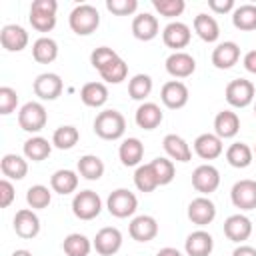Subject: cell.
Wrapping results in <instances>:
<instances>
[{
    "label": "cell",
    "mask_w": 256,
    "mask_h": 256,
    "mask_svg": "<svg viewBox=\"0 0 256 256\" xmlns=\"http://www.w3.org/2000/svg\"><path fill=\"white\" fill-rule=\"evenodd\" d=\"M126 120L118 110H104L94 120V132L104 140H116L124 134Z\"/></svg>",
    "instance_id": "cell-1"
},
{
    "label": "cell",
    "mask_w": 256,
    "mask_h": 256,
    "mask_svg": "<svg viewBox=\"0 0 256 256\" xmlns=\"http://www.w3.org/2000/svg\"><path fill=\"white\" fill-rule=\"evenodd\" d=\"M254 112H256V106H254Z\"/></svg>",
    "instance_id": "cell-56"
},
{
    "label": "cell",
    "mask_w": 256,
    "mask_h": 256,
    "mask_svg": "<svg viewBox=\"0 0 256 256\" xmlns=\"http://www.w3.org/2000/svg\"><path fill=\"white\" fill-rule=\"evenodd\" d=\"M136 206H138L136 196L126 188H118L108 196V210L116 218H126L130 214H134Z\"/></svg>",
    "instance_id": "cell-5"
},
{
    "label": "cell",
    "mask_w": 256,
    "mask_h": 256,
    "mask_svg": "<svg viewBox=\"0 0 256 256\" xmlns=\"http://www.w3.org/2000/svg\"><path fill=\"white\" fill-rule=\"evenodd\" d=\"M18 124L26 132H38L46 124V110L38 102H28L18 112Z\"/></svg>",
    "instance_id": "cell-4"
},
{
    "label": "cell",
    "mask_w": 256,
    "mask_h": 256,
    "mask_svg": "<svg viewBox=\"0 0 256 256\" xmlns=\"http://www.w3.org/2000/svg\"><path fill=\"white\" fill-rule=\"evenodd\" d=\"M226 158L234 168H246L252 162V150L248 144L244 142H234L228 150H226Z\"/></svg>",
    "instance_id": "cell-33"
},
{
    "label": "cell",
    "mask_w": 256,
    "mask_h": 256,
    "mask_svg": "<svg viewBox=\"0 0 256 256\" xmlns=\"http://www.w3.org/2000/svg\"><path fill=\"white\" fill-rule=\"evenodd\" d=\"M100 24V14L92 4H80L70 14V28L76 34H92Z\"/></svg>",
    "instance_id": "cell-2"
},
{
    "label": "cell",
    "mask_w": 256,
    "mask_h": 256,
    "mask_svg": "<svg viewBox=\"0 0 256 256\" xmlns=\"http://www.w3.org/2000/svg\"><path fill=\"white\" fill-rule=\"evenodd\" d=\"M126 74H128V66H126V62H124L120 56L100 70V76H102L106 82H112V84L122 82V80L126 78Z\"/></svg>",
    "instance_id": "cell-39"
},
{
    "label": "cell",
    "mask_w": 256,
    "mask_h": 256,
    "mask_svg": "<svg viewBox=\"0 0 256 256\" xmlns=\"http://www.w3.org/2000/svg\"><path fill=\"white\" fill-rule=\"evenodd\" d=\"M120 246H122V234H120L118 228H112V226L102 228V230L96 234V238H94V248H96V252L102 254V256H112V254H116V252L120 250Z\"/></svg>",
    "instance_id": "cell-9"
},
{
    "label": "cell",
    "mask_w": 256,
    "mask_h": 256,
    "mask_svg": "<svg viewBox=\"0 0 256 256\" xmlns=\"http://www.w3.org/2000/svg\"><path fill=\"white\" fill-rule=\"evenodd\" d=\"M16 104H18V94H16V90H12V88H8V86H2V88H0V114H10V112H14Z\"/></svg>",
    "instance_id": "cell-46"
},
{
    "label": "cell",
    "mask_w": 256,
    "mask_h": 256,
    "mask_svg": "<svg viewBox=\"0 0 256 256\" xmlns=\"http://www.w3.org/2000/svg\"><path fill=\"white\" fill-rule=\"evenodd\" d=\"M56 0H34L30 10H38V12H48V14H56Z\"/></svg>",
    "instance_id": "cell-49"
},
{
    "label": "cell",
    "mask_w": 256,
    "mask_h": 256,
    "mask_svg": "<svg viewBox=\"0 0 256 256\" xmlns=\"http://www.w3.org/2000/svg\"><path fill=\"white\" fill-rule=\"evenodd\" d=\"M152 168L158 176V184H170L172 178H174V164L166 158H154L152 162Z\"/></svg>",
    "instance_id": "cell-42"
},
{
    "label": "cell",
    "mask_w": 256,
    "mask_h": 256,
    "mask_svg": "<svg viewBox=\"0 0 256 256\" xmlns=\"http://www.w3.org/2000/svg\"><path fill=\"white\" fill-rule=\"evenodd\" d=\"M164 150L178 162H188L190 160V148L184 142V138H180L178 134H168L164 136Z\"/></svg>",
    "instance_id": "cell-31"
},
{
    "label": "cell",
    "mask_w": 256,
    "mask_h": 256,
    "mask_svg": "<svg viewBox=\"0 0 256 256\" xmlns=\"http://www.w3.org/2000/svg\"><path fill=\"white\" fill-rule=\"evenodd\" d=\"M30 24L38 32H48V30H52L56 26V16L54 14H48V12L30 10Z\"/></svg>",
    "instance_id": "cell-43"
},
{
    "label": "cell",
    "mask_w": 256,
    "mask_h": 256,
    "mask_svg": "<svg viewBox=\"0 0 256 256\" xmlns=\"http://www.w3.org/2000/svg\"><path fill=\"white\" fill-rule=\"evenodd\" d=\"M12 256H32L28 250H16V252H12Z\"/></svg>",
    "instance_id": "cell-54"
},
{
    "label": "cell",
    "mask_w": 256,
    "mask_h": 256,
    "mask_svg": "<svg viewBox=\"0 0 256 256\" xmlns=\"http://www.w3.org/2000/svg\"><path fill=\"white\" fill-rule=\"evenodd\" d=\"M232 256H256V250L252 246H238L232 252Z\"/></svg>",
    "instance_id": "cell-52"
},
{
    "label": "cell",
    "mask_w": 256,
    "mask_h": 256,
    "mask_svg": "<svg viewBox=\"0 0 256 256\" xmlns=\"http://www.w3.org/2000/svg\"><path fill=\"white\" fill-rule=\"evenodd\" d=\"M0 168H2V174L8 176V178H14V180H20L26 176L28 172V164L24 158H20L18 154H6L0 162Z\"/></svg>",
    "instance_id": "cell-28"
},
{
    "label": "cell",
    "mask_w": 256,
    "mask_h": 256,
    "mask_svg": "<svg viewBox=\"0 0 256 256\" xmlns=\"http://www.w3.org/2000/svg\"><path fill=\"white\" fill-rule=\"evenodd\" d=\"M254 98V84L244 78H236L226 86V100L236 108H244Z\"/></svg>",
    "instance_id": "cell-6"
},
{
    "label": "cell",
    "mask_w": 256,
    "mask_h": 256,
    "mask_svg": "<svg viewBox=\"0 0 256 256\" xmlns=\"http://www.w3.org/2000/svg\"><path fill=\"white\" fill-rule=\"evenodd\" d=\"M64 252L68 256H88L90 240L84 234H68L64 238Z\"/></svg>",
    "instance_id": "cell-37"
},
{
    "label": "cell",
    "mask_w": 256,
    "mask_h": 256,
    "mask_svg": "<svg viewBox=\"0 0 256 256\" xmlns=\"http://www.w3.org/2000/svg\"><path fill=\"white\" fill-rule=\"evenodd\" d=\"M244 66L248 72L256 74V50H250L246 56H244Z\"/></svg>",
    "instance_id": "cell-51"
},
{
    "label": "cell",
    "mask_w": 256,
    "mask_h": 256,
    "mask_svg": "<svg viewBox=\"0 0 256 256\" xmlns=\"http://www.w3.org/2000/svg\"><path fill=\"white\" fill-rule=\"evenodd\" d=\"M144 156V144L138 138H128L120 144V160L124 166H136Z\"/></svg>",
    "instance_id": "cell-26"
},
{
    "label": "cell",
    "mask_w": 256,
    "mask_h": 256,
    "mask_svg": "<svg viewBox=\"0 0 256 256\" xmlns=\"http://www.w3.org/2000/svg\"><path fill=\"white\" fill-rule=\"evenodd\" d=\"M232 204L240 210L256 208V182L254 180H240L232 186Z\"/></svg>",
    "instance_id": "cell-7"
},
{
    "label": "cell",
    "mask_w": 256,
    "mask_h": 256,
    "mask_svg": "<svg viewBox=\"0 0 256 256\" xmlns=\"http://www.w3.org/2000/svg\"><path fill=\"white\" fill-rule=\"evenodd\" d=\"M238 58H240V48L234 42H222L212 52V64L220 70L232 68L238 62Z\"/></svg>",
    "instance_id": "cell-15"
},
{
    "label": "cell",
    "mask_w": 256,
    "mask_h": 256,
    "mask_svg": "<svg viewBox=\"0 0 256 256\" xmlns=\"http://www.w3.org/2000/svg\"><path fill=\"white\" fill-rule=\"evenodd\" d=\"M118 58V54L112 50V48H108V46H100V48H96L94 52H92V56H90V62H92V66L100 72L104 66H108L112 60H116Z\"/></svg>",
    "instance_id": "cell-44"
},
{
    "label": "cell",
    "mask_w": 256,
    "mask_h": 256,
    "mask_svg": "<svg viewBox=\"0 0 256 256\" xmlns=\"http://www.w3.org/2000/svg\"><path fill=\"white\" fill-rule=\"evenodd\" d=\"M50 184H52L54 192H58V194H70L78 186V176L72 170H56L52 174V178H50Z\"/></svg>",
    "instance_id": "cell-29"
},
{
    "label": "cell",
    "mask_w": 256,
    "mask_h": 256,
    "mask_svg": "<svg viewBox=\"0 0 256 256\" xmlns=\"http://www.w3.org/2000/svg\"><path fill=\"white\" fill-rule=\"evenodd\" d=\"M14 230L20 238H34L40 232V220L32 210H18L14 216Z\"/></svg>",
    "instance_id": "cell-14"
},
{
    "label": "cell",
    "mask_w": 256,
    "mask_h": 256,
    "mask_svg": "<svg viewBox=\"0 0 256 256\" xmlns=\"http://www.w3.org/2000/svg\"><path fill=\"white\" fill-rule=\"evenodd\" d=\"M78 172L88 180H98L104 174V162L94 154H86L78 160Z\"/></svg>",
    "instance_id": "cell-34"
},
{
    "label": "cell",
    "mask_w": 256,
    "mask_h": 256,
    "mask_svg": "<svg viewBox=\"0 0 256 256\" xmlns=\"http://www.w3.org/2000/svg\"><path fill=\"white\" fill-rule=\"evenodd\" d=\"M194 30L198 32V36L206 42H214L220 34V28H218V22L208 16V14H198L194 18Z\"/></svg>",
    "instance_id": "cell-30"
},
{
    "label": "cell",
    "mask_w": 256,
    "mask_h": 256,
    "mask_svg": "<svg viewBox=\"0 0 256 256\" xmlns=\"http://www.w3.org/2000/svg\"><path fill=\"white\" fill-rule=\"evenodd\" d=\"M0 44L10 52H20L28 44V32L18 24H6L0 30Z\"/></svg>",
    "instance_id": "cell-11"
},
{
    "label": "cell",
    "mask_w": 256,
    "mask_h": 256,
    "mask_svg": "<svg viewBox=\"0 0 256 256\" xmlns=\"http://www.w3.org/2000/svg\"><path fill=\"white\" fill-rule=\"evenodd\" d=\"M14 200V188L8 180H0V206L6 208Z\"/></svg>",
    "instance_id": "cell-48"
},
{
    "label": "cell",
    "mask_w": 256,
    "mask_h": 256,
    "mask_svg": "<svg viewBox=\"0 0 256 256\" xmlns=\"http://www.w3.org/2000/svg\"><path fill=\"white\" fill-rule=\"evenodd\" d=\"M34 92L36 96H40L42 100H54L60 96L62 92V80L58 74L52 72H44L34 80Z\"/></svg>",
    "instance_id": "cell-12"
},
{
    "label": "cell",
    "mask_w": 256,
    "mask_h": 256,
    "mask_svg": "<svg viewBox=\"0 0 256 256\" xmlns=\"http://www.w3.org/2000/svg\"><path fill=\"white\" fill-rule=\"evenodd\" d=\"M160 98H162V102H164L168 108L178 110V108H182V106L188 102V88H186V84L180 82V80H170V82H166V84L162 86Z\"/></svg>",
    "instance_id": "cell-10"
},
{
    "label": "cell",
    "mask_w": 256,
    "mask_h": 256,
    "mask_svg": "<svg viewBox=\"0 0 256 256\" xmlns=\"http://www.w3.org/2000/svg\"><path fill=\"white\" fill-rule=\"evenodd\" d=\"M194 150L200 158L204 160H212L216 156H220L222 152V140L216 136V134H200L196 140H194Z\"/></svg>",
    "instance_id": "cell-21"
},
{
    "label": "cell",
    "mask_w": 256,
    "mask_h": 256,
    "mask_svg": "<svg viewBox=\"0 0 256 256\" xmlns=\"http://www.w3.org/2000/svg\"><path fill=\"white\" fill-rule=\"evenodd\" d=\"M208 6L214 10V12H228L234 8V0H210Z\"/></svg>",
    "instance_id": "cell-50"
},
{
    "label": "cell",
    "mask_w": 256,
    "mask_h": 256,
    "mask_svg": "<svg viewBox=\"0 0 256 256\" xmlns=\"http://www.w3.org/2000/svg\"><path fill=\"white\" fill-rule=\"evenodd\" d=\"M78 138H80V134L74 126H60V128H56V132L52 136V142L60 150H70L78 142Z\"/></svg>",
    "instance_id": "cell-38"
},
{
    "label": "cell",
    "mask_w": 256,
    "mask_h": 256,
    "mask_svg": "<svg viewBox=\"0 0 256 256\" xmlns=\"http://www.w3.org/2000/svg\"><path fill=\"white\" fill-rule=\"evenodd\" d=\"M152 92V80L148 74H136L128 84V94L134 100H144Z\"/></svg>",
    "instance_id": "cell-40"
},
{
    "label": "cell",
    "mask_w": 256,
    "mask_h": 256,
    "mask_svg": "<svg viewBox=\"0 0 256 256\" xmlns=\"http://www.w3.org/2000/svg\"><path fill=\"white\" fill-rule=\"evenodd\" d=\"M132 34L138 40H152L158 34V20L156 16L142 12L132 20Z\"/></svg>",
    "instance_id": "cell-20"
},
{
    "label": "cell",
    "mask_w": 256,
    "mask_h": 256,
    "mask_svg": "<svg viewBox=\"0 0 256 256\" xmlns=\"http://www.w3.org/2000/svg\"><path fill=\"white\" fill-rule=\"evenodd\" d=\"M254 152H256V146H254Z\"/></svg>",
    "instance_id": "cell-55"
},
{
    "label": "cell",
    "mask_w": 256,
    "mask_h": 256,
    "mask_svg": "<svg viewBox=\"0 0 256 256\" xmlns=\"http://www.w3.org/2000/svg\"><path fill=\"white\" fill-rule=\"evenodd\" d=\"M26 200H28V204H30L32 208H46V206L50 204L52 196H50V190H48L46 186L36 184V186H30V188H28Z\"/></svg>",
    "instance_id": "cell-41"
},
{
    "label": "cell",
    "mask_w": 256,
    "mask_h": 256,
    "mask_svg": "<svg viewBox=\"0 0 256 256\" xmlns=\"http://www.w3.org/2000/svg\"><path fill=\"white\" fill-rule=\"evenodd\" d=\"M218 184H220V174H218V170H216L214 166H210V164H202V166H198V168L192 172V186H194L198 192H202V194L214 192V190L218 188Z\"/></svg>",
    "instance_id": "cell-8"
},
{
    "label": "cell",
    "mask_w": 256,
    "mask_h": 256,
    "mask_svg": "<svg viewBox=\"0 0 256 256\" xmlns=\"http://www.w3.org/2000/svg\"><path fill=\"white\" fill-rule=\"evenodd\" d=\"M162 122V110L154 102H144L136 110V124L144 130H154Z\"/></svg>",
    "instance_id": "cell-24"
},
{
    "label": "cell",
    "mask_w": 256,
    "mask_h": 256,
    "mask_svg": "<svg viewBox=\"0 0 256 256\" xmlns=\"http://www.w3.org/2000/svg\"><path fill=\"white\" fill-rule=\"evenodd\" d=\"M80 98L86 106H102L108 100V88L102 82H86L80 90Z\"/></svg>",
    "instance_id": "cell-25"
},
{
    "label": "cell",
    "mask_w": 256,
    "mask_h": 256,
    "mask_svg": "<svg viewBox=\"0 0 256 256\" xmlns=\"http://www.w3.org/2000/svg\"><path fill=\"white\" fill-rule=\"evenodd\" d=\"M214 240L208 232L204 230H196L186 238V252L188 256H208L212 252Z\"/></svg>",
    "instance_id": "cell-22"
},
{
    "label": "cell",
    "mask_w": 256,
    "mask_h": 256,
    "mask_svg": "<svg viewBox=\"0 0 256 256\" xmlns=\"http://www.w3.org/2000/svg\"><path fill=\"white\" fill-rule=\"evenodd\" d=\"M136 6H138L136 0H106V8L112 14H118V16L132 14L136 10Z\"/></svg>",
    "instance_id": "cell-47"
},
{
    "label": "cell",
    "mask_w": 256,
    "mask_h": 256,
    "mask_svg": "<svg viewBox=\"0 0 256 256\" xmlns=\"http://www.w3.org/2000/svg\"><path fill=\"white\" fill-rule=\"evenodd\" d=\"M184 0H154V8L162 16H178L184 10Z\"/></svg>",
    "instance_id": "cell-45"
},
{
    "label": "cell",
    "mask_w": 256,
    "mask_h": 256,
    "mask_svg": "<svg viewBox=\"0 0 256 256\" xmlns=\"http://www.w3.org/2000/svg\"><path fill=\"white\" fill-rule=\"evenodd\" d=\"M100 210H102V200L92 190H82L72 200V212L80 220H92L100 214Z\"/></svg>",
    "instance_id": "cell-3"
},
{
    "label": "cell",
    "mask_w": 256,
    "mask_h": 256,
    "mask_svg": "<svg viewBox=\"0 0 256 256\" xmlns=\"http://www.w3.org/2000/svg\"><path fill=\"white\" fill-rule=\"evenodd\" d=\"M162 40L168 48H184L190 42V28L182 22H170L162 32Z\"/></svg>",
    "instance_id": "cell-18"
},
{
    "label": "cell",
    "mask_w": 256,
    "mask_h": 256,
    "mask_svg": "<svg viewBox=\"0 0 256 256\" xmlns=\"http://www.w3.org/2000/svg\"><path fill=\"white\" fill-rule=\"evenodd\" d=\"M32 54H34V60L40 62V64H50L56 60L58 56V46L52 38H38L32 46Z\"/></svg>",
    "instance_id": "cell-27"
},
{
    "label": "cell",
    "mask_w": 256,
    "mask_h": 256,
    "mask_svg": "<svg viewBox=\"0 0 256 256\" xmlns=\"http://www.w3.org/2000/svg\"><path fill=\"white\" fill-rule=\"evenodd\" d=\"M156 256H182V254L176 248H162V250H158Z\"/></svg>",
    "instance_id": "cell-53"
},
{
    "label": "cell",
    "mask_w": 256,
    "mask_h": 256,
    "mask_svg": "<svg viewBox=\"0 0 256 256\" xmlns=\"http://www.w3.org/2000/svg\"><path fill=\"white\" fill-rule=\"evenodd\" d=\"M232 22L238 30H254L256 28V6L254 4H242L234 10Z\"/></svg>",
    "instance_id": "cell-35"
},
{
    "label": "cell",
    "mask_w": 256,
    "mask_h": 256,
    "mask_svg": "<svg viewBox=\"0 0 256 256\" xmlns=\"http://www.w3.org/2000/svg\"><path fill=\"white\" fill-rule=\"evenodd\" d=\"M166 70L176 78H186L196 70V62L186 52H174L166 58Z\"/></svg>",
    "instance_id": "cell-16"
},
{
    "label": "cell",
    "mask_w": 256,
    "mask_h": 256,
    "mask_svg": "<svg viewBox=\"0 0 256 256\" xmlns=\"http://www.w3.org/2000/svg\"><path fill=\"white\" fill-rule=\"evenodd\" d=\"M214 128H216V136L218 138H232L240 130V120H238V116L234 112L222 110L214 118Z\"/></svg>",
    "instance_id": "cell-23"
},
{
    "label": "cell",
    "mask_w": 256,
    "mask_h": 256,
    "mask_svg": "<svg viewBox=\"0 0 256 256\" xmlns=\"http://www.w3.org/2000/svg\"><path fill=\"white\" fill-rule=\"evenodd\" d=\"M158 234V224L152 216H138L130 222V236L138 242H148Z\"/></svg>",
    "instance_id": "cell-19"
},
{
    "label": "cell",
    "mask_w": 256,
    "mask_h": 256,
    "mask_svg": "<svg viewBox=\"0 0 256 256\" xmlns=\"http://www.w3.org/2000/svg\"><path fill=\"white\" fill-rule=\"evenodd\" d=\"M216 216V206L212 204V200L200 196V198H194L190 204H188V218L198 224V226H204V224H210Z\"/></svg>",
    "instance_id": "cell-13"
},
{
    "label": "cell",
    "mask_w": 256,
    "mask_h": 256,
    "mask_svg": "<svg viewBox=\"0 0 256 256\" xmlns=\"http://www.w3.org/2000/svg\"><path fill=\"white\" fill-rule=\"evenodd\" d=\"M134 182H136V188L140 192H152L156 186H158V176L152 168V164H144L136 170L134 174Z\"/></svg>",
    "instance_id": "cell-36"
},
{
    "label": "cell",
    "mask_w": 256,
    "mask_h": 256,
    "mask_svg": "<svg viewBox=\"0 0 256 256\" xmlns=\"http://www.w3.org/2000/svg\"><path fill=\"white\" fill-rule=\"evenodd\" d=\"M252 232V224L246 216L242 214H234V216H228L226 222H224V234L228 236V240L232 242H242L250 236Z\"/></svg>",
    "instance_id": "cell-17"
},
{
    "label": "cell",
    "mask_w": 256,
    "mask_h": 256,
    "mask_svg": "<svg viewBox=\"0 0 256 256\" xmlns=\"http://www.w3.org/2000/svg\"><path fill=\"white\" fill-rule=\"evenodd\" d=\"M50 152H52V146H50V142H48L46 138H42V136H34V138H30V140L24 142V154H26L30 160H34V162H40V160L48 158Z\"/></svg>",
    "instance_id": "cell-32"
}]
</instances>
